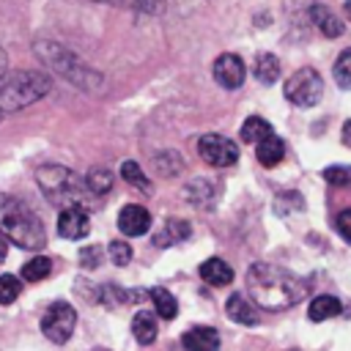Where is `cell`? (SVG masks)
Segmentation results:
<instances>
[{"label": "cell", "mask_w": 351, "mask_h": 351, "mask_svg": "<svg viewBox=\"0 0 351 351\" xmlns=\"http://www.w3.org/2000/svg\"><path fill=\"white\" fill-rule=\"evenodd\" d=\"M247 291L252 302L263 310H288L304 299L307 285L288 269L258 261L247 269Z\"/></svg>", "instance_id": "1"}, {"label": "cell", "mask_w": 351, "mask_h": 351, "mask_svg": "<svg viewBox=\"0 0 351 351\" xmlns=\"http://www.w3.org/2000/svg\"><path fill=\"white\" fill-rule=\"evenodd\" d=\"M0 233L22 250H41L47 244V233L36 211L11 195H0Z\"/></svg>", "instance_id": "2"}, {"label": "cell", "mask_w": 351, "mask_h": 351, "mask_svg": "<svg viewBox=\"0 0 351 351\" xmlns=\"http://www.w3.org/2000/svg\"><path fill=\"white\" fill-rule=\"evenodd\" d=\"M36 181L41 186V192L47 195V200L58 208H69V206H77V208H88L90 206V197H96L85 178L63 165H44L38 167L36 173Z\"/></svg>", "instance_id": "3"}, {"label": "cell", "mask_w": 351, "mask_h": 351, "mask_svg": "<svg viewBox=\"0 0 351 351\" xmlns=\"http://www.w3.org/2000/svg\"><path fill=\"white\" fill-rule=\"evenodd\" d=\"M52 82L44 71L25 69V71H3L0 74V115L16 112L49 93Z\"/></svg>", "instance_id": "4"}, {"label": "cell", "mask_w": 351, "mask_h": 351, "mask_svg": "<svg viewBox=\"0 0 351 351\" xmlns=\"http://www.w3.org/2000/svg\"><path fill=\"white\" fill-rule=\"evenodd\" d=\"M36 55L52 69L58 71L63 80H69L71 85H77L80 90H96L101 85V74L93 71L85 60H80L71 49L55 44V41H38L36 44Z\"/></svg>", "instance_id": "5"}, {"label": "cell", "mask_w": 351, "mask_h": 351, "mask_svg": "<svg viewBox=\"0 0 351 351\" xmlns=\"http://www.w3.org/2000/svg\"><path fill=\"white\" fill-rule=\"evenodd\" d=\"M285 99L296 107H315L321 101V93H324V82H321V74L310 66L293 71L288 80H285V88H282Z\"/></svg>", "instance_id": "6"}, {"label": "cell", "mask_w": 351, "mask_h": 351, "mask_svg": "<svg viewBox=\"0 0 351 351\" xmlns=\"http://www.w3.org/2000/svg\"><path fill=\"white\" fill-rule=\"evenodd\" d=\"M77 326V310L69 302H52L41 315V332L52 343H66Z\"/></svg>", "instance_id": "7"}, {"label": "cell", "mask_w": 351, "mask_h": 351, "mask_svg": "<svg viewBox=\"0 0 351 351\" xmlns=\"http://www.w3.org/2000/svg\"><path fill=\"white\" fill-rule=\"evenodd\" d=\"M197 151L211 167H228L239 159V145L222 134H203L197 140Z\"/></svg>", "instance_id": "8"}, {"label": "cell", "mask_w": 351, "mask_h": 351, "mask_svg": "<svg viewBox=\"0 0 351 351\" xmlns=\"http://www.w3.org/2000/svg\"><path fill=\"white\" fill-rule=\"evenodd\" d=\"M244 74H247L244 60L239 55H233V52H225V55H219L214 60V80L228 90H236L244 82Z\"/></svg>", "instance_id": "9"}, {"label": "cell", "mask_w": 351, "mask_h": 351, "mask_svg": "<svg viewBox=\"0 0 351 351\" xmlns=\"http://www.w3.org/2000/svg\"><path fill=\"white\" fill-rule=\"evenodd\" d=\"M90 230V219H88V211L85 208H77V206H69V208H60V217H58V233L63 239H71V241H80L85 239Z\"/></svg>", "instance_id": "10"}, {"label": "cell", "mask_w": 351, "mask_h": 351, "mask_svg": "<svg viewBox=\"0 0 351 351\" xmlns=\"http://www.w3.org/2000/svg\"><path fill=\"white\" fill-rule=\"evenodd\" d=\"M118 228L123 236H143L148 228H151V214L148 208L137 206V203H129L121 208L118 214Z\"/></svg>", "instance_id": "11"}, {"label": "cell", "mask_w": 351, "mask_h": 351, "mask_svg": "<svg viewBox=\"0 0 351 351\" xmlns=\"http://www.w3.org/2000/svg\"><path fill=\"white\" fill-rule=\"evenodd\" d=\"M186 351H219V332L214 326H192L181 335Z\"/></svg>", "instance_id": "12"}, {"label": "cell", "mask_w": 351, "mask_h": 351, "mask_svg": "<svg viewBox=\"0 0 351 351\" xmlns=\"http://www.w3.org/2000/svg\"><path fill=\"white\" fill-rule=\"evenodd\" d=\"M225 313L236 324H244V326H255L258 324V310L252 307V302L244 293H230L228 302H225Z\"/></svg>", "instance_id": "13"}, {"label": "cell", "mask_w": 351, "mask_h": 351, "mask_svg": "<svg viewBox=\"0 0 351 351\" xmlns=\"http://www.w3.org/2000/svg\"><path fill=\"white\" fill-rule=\"evenodd\" d=\"M200 277H203V282H208L214 288H222V285L233 282V269L222 258H208V261L200 263Z\"/></svg>", "instance_id": "14"}, {"label": "cell", "mask_w": 351, "mask_h": 351, "mask_svg": "<svg viewBox=\"0 0 351 351\" xmlns=\"http://www.w3.org/2000/svg\"><path fill=\"white\" fill-rule=\"evenodd\" d=\"M255 154H258V162H261L263 167H274V165H280L282 156H285V143L271 132V134H266L261 143H255Z\"/></svg>", "instance_id": "15"}, {"label": "cell", "mask_w": 351, "mask_h": 351, "mask_svg": "<svg viewBox=\"0 0 351 351\" xmlns=\"http://www.w3.org/2000/svg\"><path fill=\"white\" fill-rule=\"evenodd\" d=\"M310 22L326 36V38H337L340 33H343V22L326 8V5H310Z\"/></svg>", "instance_id": "16"}, {"label": "cell", "mask_w": 351, "mask_h": 351, "mask_svg": "<svg viewBox=\"0 0 351 351\" xmlns=\"http://www.w3.org/2000/svg\"><path fill=\"white\" fill-rule=\"evenodd\" d=\"M343 313V304H340V299L337 296H329V293H321V296H315L313 302H310V307H307V315H310V321H326V318H335V315H340Z\"/></svg>", "instance_id": "17"}, {"label": "cell", "mask_w": 351, "mask_h": 351, "mask_svg": "<svg viewBox=\"0 0 351 351\" xmlns=\"http://www.w3.org/2000/svg\"><path fill=\"white\" fill-rule=\"evenodd\" d=\"M132 335H134V340H137L140 346H148V343H154V340H156V335H159V326H156V318H154V313H148V310H140V313L132 318Z\"/></svg>", "instance_id": "18"}, {"label": "cell", "mask_w": 351, "mask_h": 351, "mask_svg": "<svg viewBox=\"0 0 351 351\" xmlns=\"http://www.w3.org/2000/svg\"><path fill=\"white\" fill-rule=\"evenodd\" d=\"M189 233H192L189 222H184V219H167V222H165V228H162V230L154 236V244H156V247L178 244V241L189 239Z\"/></svg>", "instance_id": "19"}, {"label": "cell", "mask_w": 351, "mask_h": 351, "mask_svg": "<svg viewBox=\"0 0 351 351\" xmlns=\"http://www.w3.org/2000/svg\"><path fill=\"white\" fill-rule=\"evenodd\" d=\"M252 74L258 82L263 85H274L280 80V60L271 55V52H261L255 58V66H252Z\"/></svg>", "instance_id": "20"}, {"label": "cell", "mask_w": 351, "mask_h": 351, "mask_svg": "<svg viewBox=\"0 0 351 351\" xmlns=\"http://www.w3.org/2000/svg\"><path fill=\"white\" fill-rule=\"evenodd\" d=\"M148 299L154 302V310H156L159 318H165V321L176 318L178 302H176V296H173L167 288H151V291H148Z\"/></svg>", "instance_id": "21"}, {"label": "cell", "mask_w": 351, "mask_h": 351, "mask_svg": "<svg viewBox=\"0 0 351 351\" xmlns=\"http://www.w3.org/2000/svg\"><path fill=\"white\" fill-rule=\"evenodd\" d=\"M274 129H271V123L269 121H263L261 115H250L244 123H241V140L244 143H261L266 134H271Z\"/></svg>", "instance_id": "22"}, {"label": "cell", "mask_w": 351, "mask_h": 351, "mask_svg": "<svg viewBox=\"0 0 351 351\" xmlns=\"http://www.w3.org/2000/svg\"><path fill=\"white\" fill-rule=\"evenodd\" d=\"M154 170H156L159 176L170 178V176H176V173L184 170V162H181V156H178L176 151H162V154L154 156Z\"/></svg>", "instance_id": "23"}, {"label": "cell", "mask_w": 351, "mask_h": 351, "mask_svg": "<svg viewBox=\"0 0 351 351\" xmlns=\"http://www.w3.org/2000/svg\"><path fill=\"white\" fill-rule=\"evenodd\" d=\"M85 184H88V189H90L96 197H101V195H107V192L112 189V173L104 170V167H93V170L85 176Z\"/></svg>", "instance_id": "24"}, {"label": "cell", "mask_w": 351, "mask_h": 351, "mask_svg": "<svg viewBox=\"0 0 351 351\" xmlns=\"http://www.w3.org/2000/svg\"><path fill=\"white\" fill-rule=\"evenodd\" d=\"M49 271H52V261L44 258V255H36V258H30V261L22 266V277H25L27 282H38V280H44Z\"/></svg>", "instance_id": "25"}, {"label": "cell", "mask_w": 351, "mask_h": 351, "mask_svg": "<svg viewBox=\"0 0 351 351\" xmlns=\"http://www.w3.org/2000/svg\"><path fill=\"white\" fill-rule=\"evenodd\" d=\"M332 74H335V82H337L343 90H351V47L337 55Z\"/></svg>", "instance_id": "26"}, {"label": "cell", "mask_w": 351, "mask_h": 351, "mask_svg": "<svg viewBox=\"0 0 351 351\" xmlns=\"http://www.w3.org/2000/svg\"><path fill=\"white\" fill-rule=\"evenodd\" d=\"M121 176L129 181V184H134V186H140L143 192H151V181L145 178V173L140 170V165L137 162H132V159H126L123 165H121Z\"/></svg>", "instance_id": "27"}, {"label": "cell", "mask_w": 351, "mask_h": 351, "mask_svg": "<svg viewBox=\"0 0 351 351\" xmlns=\"http://www.w3.org/2000/svg\"><path fill=\"white\" fill-rule=\"evenodd\" d=\"M321 176L332 186H348L351 184V165H329V167H324Z\"/></svg>", "instance_id": "28"}, {"label": "cell", "mask_w": 351, "mask_h": 351, "mask_svg": "<svg viewBox=\"0 0 351 351\" xmlns=\"http://www.w3.org/2000/svg\"><path fill=\"white\" fill-rule=\"evenodd\" d=\"M96 3H112V5H123V8L145 11V14H159L165 8V0H96Z\"/></svg>", "instance_id": "29"}, {"label": "cell", "mask_w": 351, "mask_h": 351, "mask_svg": "<svg viewBox=\"0 0 351 351\" xmlns=\"http://www.w3.org/2000/svg\"><path fill=\"white\" fill-rule=\"evenodd\" d=\"M186 197H189L192 206H208L211 197H214V192H211V186L206 181H192L186 186Z\"/></svg>", "instance_id": "30"}, {"label": "cell", "mask_w": 351, "mask_h": 351, "mask_svg": "<svg viewBox=\"0 0 351 351\" xmlns=\"http://www.w3.org/2000/svg\"><path fill=\"white\" fill-rule=\"evenodd\" d=\"M22 291V282L19 277L14 274H0V304H11Z\"/></svg>", "instance_id": "31"}, {"label": "cell", "mask_w": 351, "mask_h": 351, "mask_svg": "<svg viewBox=\"0 0 351 351\" xmlns=\"http://www.w3.org/2000/svg\"><path fill=\"white\" fill-rule=\"evenodd\" d=\"M291 208H304L302 195H299V192H282V195H277V200H274V211H277L280 217H288Z\"/></svg>", "instance_id": "32"}, {"label": "cell", "mask_w": 351, "mask_h": 351, "mask_svg": "<svg viewBox=\"0 0 351 351\" xmlns=\"http://www.w3.org/2000/svg\"><path fill=\"white\" fill-rule=\"evenodd\" d=\"M107 252H110V261H112L115 266L132 263V244H126V241H110Z\"/></svg>", "instance_id": "33"}, {"label": "cell", "mask_w": 351, "mask_h": 351, "mask_svg": "<svg viewBox=\"0 0 351 351\" xmlns=\"http://www.w3.org/2000/svg\"><path fill=\"white\" fill-rule=\"evenodd\" d=\"M99 263H101V247H85V250H80V266L96 269Z\"/></svg>", "instance_id": "34"}, {"label": "cell", "mask_w": 351, "mask_h": 351, "mask_svg": "<svg viewBox=\"0 0 351 351\" xmlns=\"http://www.w3.org/2000/svg\"><path fill=\"white\" fill-rule=\"evenodd\" d=\"M335 228H337V233L351 244V208H346V211H340V214H337Z\"/></svg>", "instance_id": "35"}, {"label": "cell", "mask_w": 351, "mask_h": 351, "mask_svg": "<svg viewBox=\"0 0 351 351\" xmlns=\"http://www.w3.org/2000/svg\"><path fill=\"white\" fill-rule=\"evenodd\" d=\"M340 137H343V143L351 148V121H346V123H343V134H340Z\"/></svg>", "instance_id": "36"}, {"label": "cell", "mask_w": 351, "mask_h": 351, "mask_svg": "<svg viewBox=\"0 0 351 351\" xmlns=\"http://www.w3.org/2000/svg\"><path fill=\"white\" fill-rule=\"evenodd\" d=\"M5 252H8V239H5L3 233H0V261L5 258Z\"/></svg>", "instance_id": "37"}, {"label": "cell", "mask_w": 351, "mask_h": 351, "mask_svg": "<svg viewBox=\"0 0 351 351\" xmlns=\"http://www.w3.org/2000/svg\"><path fill=\"white\" fill-rule=\"evenodd\" d=\"M3 71H8V55L0 49V74H3Z\"/></svg>", "instance_id": "38"}, {"label": "cell", "mask_w": 351, "mask_h": 351, "mask_svg": "<svg viewBox=\"0 0 351 351\" xmlns=\"http://www.w3.org/2000/svg\"><path fill=\"white\" fill-rule=\"evenodd\" d=\"M343 11H346V16H348V22H351V0L343 3Z\"/></svg>", "instance_id": "39"}, {"label": "cell", "mask_w": 351, "mask_h": 351, "mask_svg": "<svg viewBox=\"0 0 351 351\" xmlns=\"http://www.w3.org/2000/svg\"><path fill=\"white\" fill-rule=\"evenodd\" d=\"M0 118H3V115H0Z\"/></svg>", "instance_id": "40"}]
</instances>
